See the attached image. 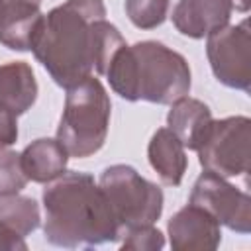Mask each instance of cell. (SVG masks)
I'll list each match as a JSON object with an SVG mask.
<instances>
[{
  "instance_id": "obj_20",
  "label": "cell",
  "mask_w": 251,
  "mask_h": 251,
  "mask_svg": "<svg viewBox=\"0 0 251 251\" xmlns=\"http://www.w3.org/2000/svg\"><path fill=\"white\" fill-rule=\"evenodd\" d=\"M18 139V120L8 110L0 108V149L14 145Z\"/></svg>"
},
{
  "instance_id": "obj_16",
  "label": "cell",
  "mask_w": 251,
  "mask_h": 251,
  "mask_svg": "<svg viewBox=\"0 0 251 251\" xmlns=\"http://www.w3.org/2000/svg\"><path fill=\"white\" fill-rule=\"evenodd\" d=\"M0 222L18 235L25 237L39 227L41 222L39 206L29 196H20V194L0 196Z\"/></svg>"
},
{
  "instance_id": "obj_13",
  "label": "cell",
  "mask_w": 251,
  "mask_h": 251,
  "mask_svg": "<svg viewBox=\"0 0 251 251\" xmlns=\"http://www.w3.org/2000/svg\"><path fill=\"white\" fill-rule=\"evenodd\" d=\"M212 112L210 108L196 98L182 96L171 104L167 124L169 129L182 141L184 149H198L210 124H212Z\"/></svg>"
},
{
  "instance_id": "obj_22",
  "label": "cell",
  "mask_w": 251,
  "mask_h": 251,
  "mask_svg": "<svg viewBox=\"0 0 251 251\" xmlns=\"http://www.w3.org/2000/svg\"><path fill=\"white\" fill-rule=\"evenodd\" d=\"M233 4H235V10H239V12H247L251 0H233Z\"/></svg>"
},
{
  "instance_id": "obj_6",
  "label": "cell",
  "mask_w": 251,
  "mask_h": 251,
  "mask_svg": "<svg viewBox=\"0 0 251 251\" xmlns=\"http://www.w3.org/2000/svg\"><path fill=\"white\" fill-rule=\"evenodd\" d=\"M249 139L251 120L247 116H229L212 120L198 151L204 171L224 178L249 173Z\"/></svg>"
},
{
  "instance_id": "obj_9",
  "label": "cell",
  "mask_w": 251,
  "mask_h": 251,
  "mask_svg": "<svg viewBox=\"0 0 251 251\" xmlns=\"http://www.w3.org/2000/svg\"><path fill=\"white\" fill-rule=\"evenodd\" d=\"M167 231L175 251H212L222 241L220 224L196 204L180 208L169 220Z\"/></svg>"
},
{
  "instance_id": "obj_5",
  "label": "cell",
  "mask_w": 251,
  "mask_h": 251,
  "mask_svg": "<svg viewBox=\"0 0 251 251\" xmlns=\"http://www.w3.org/2000/svg\"><path fill=\"white\" fill-rule=\"evenodd\" d=\"M98 184L120 222L122 235L129 227L155 224L163 214V190L129 165L106 167Z\"/></svg>"
},
{
  "instance_id": "obj_10",
  "label": "cell",
  "mask_w": 251,
  "mask_h": 251,
  "mask_svg": "<svg viewBox=\"0 0 251 251\" xmlns=\"http://www.w3.org/2000/svg\"><path fill=\"white\" fill-rule=\"evenodd\" d=\"M233 8V0H178L171 18L182 35L202 39L227 25Z\"/></svg>"
},
{
  "instance_id": "obj_14",
  "label": "cell",
  "mask_w": 251,
  "mask_h": 251,
  "mask_svg": "<svg viewBox=\"0 0 251 251\" xmlns=\"http://www.w3.org/2000/svg\"><path fill=\"white\" fill-rule=\"evenodd\" d=\"M20 157L27 180L33 182H51L59 178L65 173L69 161V153L61 141L51 137H39L31 141L20 153Z\"/></svg>"
},
{
  "instance_id": "obj_21",
  "label": "cell",
  "mask_w": 251,
  "mask_h": 251,
  "mask_svg": "<svg viewBox=\"0 0 251 251\" xmlns=\"http://www.w3.org/2000/svg\"><path fill=\"white\" fill-rule=\"evenodd\" d=\"M0 249H6V251H25L27 243L24 241L22 235H18L16 231H12L10 227H6L0 222Z\"/></svg>"
},
{
  "instance_id": "obj_7",
  "label": "cell",
  "mask_w": 251,
  "mask_h": 251,
  "mask_svg": "<svg viewBox=\"0 0 251 251\" xmlns=\"http://www.w3.org/2000/svg\"><path fill=\"white\" fill-rule=\"evenodd\" d=\"M206 55L214 76L235 90H251V31L249 22L224 25L208 35Z\"/></svg>"
},
{
  "instance_id": "obj_15",
  "label": "cell",
  "mask_w": 251,
  "mask_h": 251,
  "mask_svg": "<svg viewBox=\"0 0 251 251\" xmlns=\"http://www.w3.org/2000/svg\"><path fill=\"white\" fill-rule=\"evenodd\" d=\"M147 157L159 178L167 186H178L186 173V153L182 141L169 129L159 127L147 147Z\"/></svg>"
},
{
  "instance_id": "obj_19",
  "label": "cell",
  "mask_w": 251,
  "mask_h": 251,
  "mask_svg": "<svg viewBox=\"0 0 251 251\" xmlns=\"http://www.w3.org/2000/svg\"><path fill=\"white\" fill-rule=\"evenodd\" d=\"M124 251H159L165 247V237L157 227H153V224L129 227L124 231Z\"/></svg>"
},
{
  "instance_id": "obj_8",
  "label": "cell",
  "mask_w": 251,
  "mask_h": 251,
  "mask_svg": "<svg viewBox=\"0 0 251 251\" xmlns=\"http://www.w3.org/2000/svg\"><path fill=\"white\" fill-rule=\"evenodd\" d=\"M190 204L204 208L220 226L237 233L251 231V198L247 192L229 184L224 176L204 171L190 194Z\"/></svg>"
},
{
  "instance_id": "obj_1",
  "label": "cell",
  "mask_w": 251,
  "mask_h": 251,
  "mask_svg": "<svg viewBox=\"0 0 251 251\" xmlns=\"http://www.w3.org/2000/svg\"><path fill=\"white\" fill-rule=\"evenodd\" d=\"M126 45L118 27L106 22L102 0H65L43 14L31 35L29 49L49 76L65 90L106 69Z\"/></svg>"
},
{
  "instance_id": "obj_17",
  "label": "cell",
  "mask_w": 251,
  "mask_h": 251,
  "mask_svg": "<svg viewBox=\"0 0 251 251\" xmlns=\"http://www.w3.org/2000/svg\"><path fill=\"white\" fill-rule=\"evenodd\" d=\"M171 0H126V14L139 29H153L167 20Z\"/></svg>"
},
{
  "instance_id": "obj_18",
  "label": "cell",
  "mask_w": 251,
  "mask_h": 251,
  "mask_svg": "<svg viewBox=\"0 0 251 251\" xmlns=\"http://www.w3.org/2000/svg\"><path fill=\"white\" fill-rule=\"evenodd\" d=\"M27 184V176L22 169V157L16 151L0 149V196L18 194Z\"/></svg>"
},
{
  "instance_id": "obj_11",
  "label": "cell",
  "mask_w": 251,
  "mask_h": 251,
  "mask_svg": "<svg viewBox=\"0 0 251 251\" xmlns=\"http://www.w3.org/2000/svg\"><path fill=\"white\" fill-rule=\"evenodd\" d=\"M41 16L39 0H0V43L14 51H29Z\"/></svg>"
},
{
  "instance_id": "obj_12",
  "label": "cell",
  "mask_w": 251,
  "mask_h": 251,
  "mask_svg": "<svg viewBox=\"0 0 251 251\" xmlns=\"http://www.w3.org/2000/svg\"><path fill=\"white\" fill-rule=\"evenodd\" d=\"M37 98V80L31 67L24 61L0 65V108L16 118L25 114Z\"/></svg>"
},
{
  "instance_id": "obj_2",
  "label": "cell",
  "mask_w": 251,
  "mask_h": 251,
  "mask_svg": "<svg viewBox=\"0 0 251 251\" xmlns=\"http://www.w3.org/2000/svg\"><path fill=\"white\" fill-rule=\"evenodd\" d=\"M43 233L51 245L75 249L118 241L120 222L100 184L86 173L69 171L43 190Z\"/></svg>"
},
{
  "instance_id": "obj_3",
  "label": "cell",
  "mask_w": 251,
  "mask_h": 251,
  "mask_svg": "<svg viewBox=\"0 0 251 251\" xmlns=\"http://www.w3.org/2000/svg\"><path fill=\"white\" fill-rule=\"evenodd\" d=\"M112 90L129 100L173 104L188 94L192 76L186 59L159 41L122 45L106 69Z\"/></svg>"
},
{
  "instance_id": "obj_4",
  "label": "cell",
  "mask_w": 251,
  "mask_h": 251,
  "mask_svg": "<svg viewBox=\"0 0 251 251\" xmlns=\"http://www.w3.org/2000/svg\"><path fill=\"white\" fill-rule=\"evenodd\" d=\"M110 112V96L102 82L92 75L67 88L57 139L67 149L69 157L86 159L100 151L108 135Z\"/></svg>"
}]
</instances>
